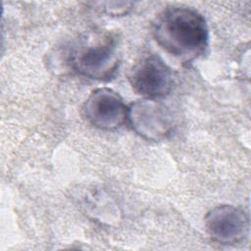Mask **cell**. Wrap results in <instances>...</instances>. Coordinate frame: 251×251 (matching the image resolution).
<instances>
[{"label":"cell","mask_w":251,"mask_h":251,"mask_svg":"<svg viewBox=\"0 0 251 251\" xmlns=\"http://www.w3.org/2000/svg\"><path fill=\"white\" fill-rule=\"evenodd\" d=\"M158 45L181 62H192L205 54L209 45L207 22L198 11L184 6L164 10L153 25Z\"/></svg>","instance_id":"obj_1"},{"label":"cell","mask_w":251,"mask_h":251,"mask_svg":"<svg viewBox=\"0 0 251 251\" xmlns=\"http://www.w3.org/2000/svg\"><path fill=\"white\" fill-rule=\"evenodd\" d=\"M120 62L118 41L111 34L82 42L71 55L72 66L78 74L99 81H109L114 78Z\"/></svg>","instance_id":"obj_2"},{"label":"cell","mask_w":251,"mask_h":251,"mask_svg":"<svg viewBox=\"0 0 251 251\" xmlns=\"http://www.w3.org/2000/svg\"><path fill=\"white\" fill-rule=\"evenodd\" d=\"M126 122L136 134L150 141L166 138L175 126L170 109L157 99L148 98L127 105Z\"/></svg>","instance_id":"obj_3"},{"label":"cell","mask_w":251,"mask_h":251,"mask_svg":"<svg viewBox=\"0 0 251 251\" xmlns=\"http://www.w3.org/2000/svg\"><path fill=\"white\" fill-rule=\"evenodd\" d=\"M128 81L132 89L143 98L158 100L171 92L174 76L163 59L157 55H148L132 66Z\"/></svg>","instance_id":"obj_4"},{"label":"cell","mask_w":251,"mask_h":251,"mask_svg":"<svg viewBox=\"0 0 251 251\" xmlns=\"http://www.w3.org/2000/svg\"><path fill=\"white\" fill-rule=\"evenodd\" d=\"M126 110L121 95L107 87L92 90L82 106L86 121L102 130L119 128L126 120Z\"/></svg>","instance_id":"obj_5"},{"label":"cell","mask_w":251,"mask_h":251,"mask_svg":"<svg viewBox=\"0 0 251 251\" xmlns=\"http://www.w3.org/2000/svg\"><path fill=\"white\" fill-rule=\"evenodd\" d=\"M205 226L214 241L225 245H234L248 235L249 220L242 209L229 204H222L206 214Z\"/></svg>","instance_id":"obj_6"},{"label":"cell","mask_w":251,"mask_h":251,"mask_svg":"<svg viewBox=\"0 0 251 251\" xmlns=\"http://www.w3.org/2000/svg\"><path fill=\"white\" fill-rule=\"evenodd\" d=\"M109 7L105 8L107 13L110 15H114V16H121V15H125L127 14V12L131 9V3L129 2H117V6L118 7H113L110 3H108Z\"/></svg>","instance_id":"obj_7"}]
</instances>
